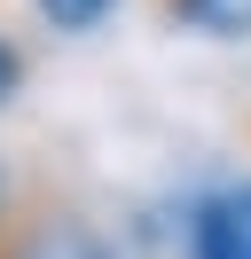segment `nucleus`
Returning <instances> with one entry per match:
<instances>
[{
	"mask_svg": "<svg viewBox=\"0 0 251 259\" xmlns=\"http://www.w3.org/2000/svg\"><path fill=\"white\" fill-rule=\"evenodd\" d=\"M31 8H39V24H47V32H63V39H87L94 24L118 8V0H31Z\"/></svg>",
	"mask_w": 251,
	"mask_h": 259,
	"instance_id": "obj_4",
	"label": "nucleus"
},
{
	"mask_svg": "<svg viewBox=\"0 0 251 259\" xmlns=\"http://www.w3.org/2000/svg\"><path fill=\"white\" fill-rule=\"evenodd\" d=\"M8 204H16V181H8V157H0V220H8Z\"/></svg>",
	"mask_w": 251,
	"mask_h": 259,
	"instance_id": "obj_6",
	"label": "nucleus"
},
{
	"mask_svg": "<svg viewBox=\"0 0 251 259\" xmlns=\"http://www.w3.org/2000/svg\"><path fill=\"white\" fill-rule=\"evenodd\" d=\"M0 259H110L102 228L71 204H8L0 220Z\"/></svg>",
	"mask_w": 251,
	"mask_h": 259,
	"instance_id": "obj_1",
	"label": "nucleus"
},
{
	"mask_svg": "<svg viewBox=\"0 0 251 259\" xmlns=\"http://www.w3.org/2000/svg\"><path fill=\"white\" fill-rule=\"evenodd\" d=\"M157 16L204 39H251V0H157Z\"/></svg>",
	"mask_w": 251,
	"mask_h": 259,
	"instance_id": "obj_3",
	"label": "nucleus"
},
{
	"mask_svg": "<svg viewBox=\"0 0 251 259\" xmlns=\"http://www.w3.org/2000/svg\"><path fill=\"white\" fill-rule=\"evenodd\" d=\"M24 79H31V55L16 48V32H0V110L24 95Z\"/></svg>",
	"mask_w": 251,
	"mask_h": 259,
	"instance_id": "obj_5",
	"label": "nucleus"
},
{
	"mask_svg": "<svg viewBox=\"0 0 251 259\" xmlns=\"http://www.w3.org/2000/svg\"><path fill=\"white\" fill-rule=\"evenodd\" d=\"M188 259H251V181H228L188 212Z\"/></svg>",
	"mask_w": 251,
	"mask_h": 259,
	"instance_id": "obj_2",
	"label": "nucleus"
}]
</instances>
